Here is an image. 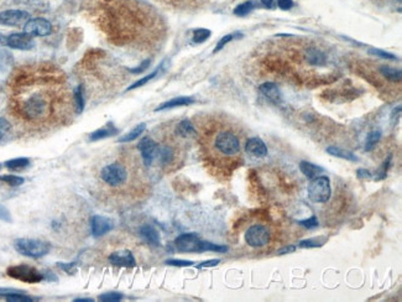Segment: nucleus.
<instances>
[{
    "label": "nucleus",
    "instance_id": "obj_1",
    "mask_svg": "<svg viewBox=\"0 0 402 302\" xmlns=\"http://www.w3.org/2000/svg\"><path fill=\"white\" fill-rule=\"evenodd\" d=\"M51 112V99L42 92L30 94L20 104V113L27 120L40 122L49 117Z\"/></svg>",
    "mask_w": 402,
    "mask_h": 302
},
{
    "label": "nucleus",
    "instance_id": "obj_2",
    "mask_svg": "<svg viewBox=\"0 0 402 302\" xmlns=\"http://www.w3.org/2000/svg\"><path fill=\"white\" fill-rule=\"evenodd\" d=\"M213 150L220 156L233 158L240 153V139L230 130H220L213 138Z\"/></svg>",
    "mask_w": 402,
    "mask_h": 302
},
{
    "label": "nucleus",
    "instance_id": "obj_3",
    "mask_svg": "<svg viewBox=\"0 0 402 302\" xmlns=\"http://www.w3.org/2000/svg\"><path fill=\"white\" fill-rule=\"evenodd\" d=\"M14 248L20 255L26 258L38 259L47 255L51 250L50 243L41 239H31V238H19L14 242Z\"/></svg>",
    "mask_w": 402,
    "mask_h": 302
},
{
    "label": "nucleus",
    "instance_id": "obj_4",
    "mask_svg": "<svg viewBox=\"0 0 402 302\" xmlns=\"http://www.w3.org/2000/svg\"><path fill=\"white\" fill-rule=\"evenodd\" d=\"M101 180L109 187H122L128 181V170L119 162L109 163L102 169Z\"/></svg>",
    "mask_w": 402,
    "mask_h": 302
},
{
    "label": "nucleus",
    "instance_id": "obj_5",
    "mask_svg": "<svg viewBox=\"0 0 402 302\" xmlns=\"http://www.w3.org/2000/svg\"><path fill=\"white\" fill-rule=\"evenodd\" d=\"M308 197L315 203H324L332 196L331 180L327 176H318L311 181L307 188Z\"/></svg>",
    "mask_w": 402,
    "mask_h": 302
},
{
    "label": "nucleus",
    "instance_id": "obj_6",
    "mask_svg": "<svg viewBox=\"0 0 402 302\" xmlns=\"http://www.w3.org/2000/svg\"><path fill=\"white\" fill-rule=\"evenodd\" d=\"M6 275L15 280L22 281L27 284H37L44 280V272L38 271L36 267L30 266V265H14L9 266L6 269Z\"/></svg>",
    "mask_w": 402,
    "mask_h": 302
},
{
    "label": "nucleus",
    "instance_id": "obj_7",
    "mask_svg": "<svg viewBox=\"0 0 402 302\" xmlns=\"http://www.w3.org/2000/svg\"><path fill=\"white\" fill-rule=\"evenodd\" d=\"M245 240H246L247 245H250L253 248L265 247L270 240L269 229L267 227L261 226V224L251 226L245 233Z\"/></svg>",
    "mask_w": 402,
    "mask_h": 302
},
{
    "label": "nucleus",
    "instance_id": "obj_8",
    "mask_svg": "<svg viewBox=\"0 0 402 302\" xmlns=\"http://www.w3.org/2000/svg\"><path fill=\"white\" fill-rule=\"evenodd\" d=\"M24 33L30 36L44 37L52 33V24L45 18H34L29 19L24 25Z\"/></svg>",
    "mask_w": 402,
    "mask_h": 302
},
{
    "label": "nucleus",
    "instance_id": "obj_9",
    "mask_svg": "<svg viewBox=\"0 0 402 302\" xmlns=\"http://www.w3.org/2000/svg\"><path fill=\"white\" fill-rule=\"evenodd\" d=\"M158 147H160L158 142H156L155 140L149 138V136L142 138L138 144V149L140 151V154H141V159L146 167L151 166L154 161L157 159Z\"/></svg>",
    "mask_w": 402,
    "mask_h": 302
},
{
    "label": "nucleus",
    "instance_id": "obj_10",
    "mask_svg": "<svg viewBox=\"0 0 402 302\" xmlns=\"http://www.w3.org/2000/svg\"><path fill=\"white\" fill-rule=\"evenodd\" d=\"M201 242L196 233H185L175 239V245L182 253H201Z\"/></svg>",
    "mask_w": 402,
    "mask_h": 302
},
{
    "label": "nucleus",
    "instance_id": "obj_11",
    "mask_svg": "<svg viewBox=\"0 0 402 302\" xmlns=\"http://www.w3.org/2000/svg\"><path fill=\"white\" fill-rule=\"evenodd\" d=\"M30 19V14L19 9H9L0 11V25L3 26H19Z\"/></svg>",
    "mask_w": 402,
    "mask_h": 302
},
{
    "label": "nucleus",
    "instance_id": "obj_12",
    "mask_svg": "<svg viewBox=\"0 0 402 302\" xmlns=\"http://www.w3.org/2000/svg\"><path fill=\"white\" fill-rule=\"evenodd\" d=\"M6 46L13 50L20 51H29L35 46L33 36L27 35L26 33H17L6 36Z\"/></svg>",
    "mask_w": 402,
    "mask_h": 302
},
{
    "label": "nucleus",
    "instance_id": "obj_13",
    "mask_svg": "<svg viewBox=\"0 0 402 302\" xmlns=\"http://www.w3.org/2000/svg\"><path fill=\"white\" fill-rule=\"evenodd\" d=\"M113 228H114V222L110 218L103 217V215H93L90 219V229L94 238H101L108 234Z\"/></svg>",
    "mask_w": 402,
    "mask_h": 302
},
{
    "label": "nucleus",
    "instance_id": "obj_14",
    "mask_svg": "<svg viewBox=\"0 0 402 302\" xmlns=\"http://www.w3.org/2000/svg\"><path fill=\"white\" fill-rule=\"evenodd\" d=\"M109 262L113 266L117 267H128V269H131V267L136 266V260L134 258L133 253L130 250H118L114 251L113 254H110L109 256Z\"/></svg>",
    "mask_w": 402,
    "mask_h": 302
},
{
    "label": "nucleus",
    "instance_id": "obj_15",
    "mask_svg": "<svg viewBox=\"0 0 402 302\" xmlns=\"http://www.w3.org/2000/svg\"><path fill=\"white\" fill-rule=\"evenodd\" d=\"M245 151L256 159H264L267 155V146L260 138H250L245 142Z\"/></svg>",
    "mask_w": 402,
    "mask_h": 302
},
{
    "label": "nucleus",
    "instance_id": "obj_16",
    "mask_svg": "<svg viewBox=\"0 0 402 302\" xmlns=\"http://www.w3.org/2000/svg\"><path fill=\"white\" fill-rule=\"evenodd\" d=\"M194 102L196 101H194V98H192V97H185V95H182V97H176V98H172L169 99V101L163 102V103L160 104L155 110L156 112H161V110H166V109H174L178 108V107H187L193 104Z\"/></svg>",
    "mask_w": 402,
    "mask_h": 302
},
{
    "label": "nucleus",
    "instance_id": "obj_17",
    "mask_svg": "<svg viewBox=\"0 0 402 302\" xmlns=\"http://www.w3.org/2000/svg\"><path fill=\"white\" fill-rule=\"evenodd\" d=\"M140 237L147 243V244L152 245V247H158L161 244V237L157 229L154 228L152 226H142L139 231Z\"/></svg>",
    "mask_w": 402,
    "mask_h": 302
},
{
    "label": "nucleus",
    "instance_id": "obj_18",
    "mask_svg": "<svg viewBox=\"0 0 402 302\" xmlns=\"http://www.w3.org/2000/svg\"><path fill=\"white\" fill-rule=\"evenodd\" d=\"M259 90L264 97H266L267 99H270L271 102H277L281 101V92L280 88L277 87V85L272 83V82H265L262 85L259 87Z\"/></svg>",
    "mask_w": 402,
    "mask_h": 302
},
{
    "label": "nucleus",
    "instance_id": "obj_19",
    "mask_svg": "<svg viewBox=\"0 0 402 302\" xmlns=\"http://www.w3.org/2000/svg\"><path fill=\"white\" fill-rule=\"evenodd\" d=\"M197 134L196 128L193 126V124L191 123V120L183 119L177 124L176 126V135L181 139H190L192 136H194Z\"/></svg>",
    "mask_w": 402,
    "mask_h": 302
},
{
    "label": "nucleus",
    "instance_id": "obj_20",
    "mask_svg": "<svg viewBox=\"0 0 402 302\" xmlns=\"http://www.w3.org/2000/svg\"><path fill=\"white\" fill-rule=\"evenodd\" d=\"M118 129L113 125L112 123H108L105 126L98 129V130L93 131L89 135L90 142H98V140L106 139V138H112V136L117 135Z\"/></svg>",
    "mask_w": 402,
    "mask_h": 302
},
{
    "label": "nucleus",
    "instance_id": "obj_21",
    "mask_svg": "<svg viewBox=\"0 0 402 302\" xmlns=\"http://www.w3.org/2000/svg\"><path fill=\"white\" fill-rule=\"evenodd\" d=\"M175 156H176V154H175L174 147L170 146V145H163V146L160 145V147H158L157 159L162 166H169V165H171L175 161Z\"/></svg>",
    "mask_w": 402,
    "mask_h": 302
},
{
    "label": "nucleus",
    "instance_id": "obj_22",
    "mask_svg": "<svg viewBox=\"0 0 402 302\" xmlns=\"http://www.w3.org/2000/svg\"><path fill=\"white\" fill-rule=\"evenodd\" d=\"M299 170H301L302 174L307 177V178H310V180H313V178L318 177L323 172L322 167L317 166V165H315V163L312 162H308V161H301V162H299Z\"/></svg>",
    "mask_w": 402,
    "mask_h": 302
},
{
    "label": "nucleus",
    "instance_id": "obj_23",
    "mask_svg": "<svg viewBox=\"0 0 402 302\" xmlns=\"http://www.w3.org/2000/svg\"><path fill=\"white\" fill-rule=\"evenodd\" d=\"M327 153H328L329 155L334 156V158L343 159V160L353 161V162L358 161V158H356L355 154H353L351 151H349V150L340 149V147H337V146L327 147Z\"/></svg>",
    "mask_w": 402,
    "mask_h": 302
},
{
    "label": "nucleus",
    "instance_id": "obj_24",
    "mask_svg": "<svg viewBox=\"0 0 402 302\" xmlns=\"http://www.w3.org/2000/svg\"><path fill=\"white\" fill-rule=\"evenodd\" d=\"M4 166L10 171H21V170L26 169L27 166H30V160L27 158L11 159V160L5 161Z\"/></svg>",
    "mask_w": 402,
    "mask_h": 302
},
{
    "label": "nucleus",
    "instance_id": "obj_25",
    "mask_svg": "<svg viewBox=\"0 0 402 302\" xmlns=\"http://www.w3.org/2000/svg\"><path fill=\"white\" fill-rule=\"evenodd\" d=\"M145 129H146V124L145 123H140V124H138V125L135 126V128L131 129L130 131H129L128 134H125L124 136H122L118 142H133V140L138 139L139 136L141 135L142 133L145 131Z\"/></svg>",
    "mask_w": 402,
    "mask_h": 302
},
{
    "label": "nucleus",
    "instance_id": "obj_26",
    "mask_svg": "<svg viewBox=\"0 0 402 302\" xmlns=\"http://www.w3.org/2000/svg\"><path fill=\"white\" fill-rule=\"evenodd\" d=\"M380 72L386 79L391 82H400L402 78V72L399 68H392L389 66H381Z\"/></svg>",
    "mask_w": 402,
    "mask_h": 302
},
{
    "label": "nucleus",
    "instance_id": "obj_27",
    "mask_svg": "<svg viewBox=\"0 0 402 302\" xmlns=\"http://www.w3.org/2000/svg\"><path fill=\"white\" fill-rule=\"evenodd\" d=\"M307 61L311 65L322 66L326 62V56L322 51L317 49H310L307 51Z\"/></svg>",
    "mask_w": 402,
    "mask_h": 302
},
{
    "label": "nucleus",
    "instance_id": "obj_28",
    "mask_svg": "<svg viewBox=\"0 0 402 302\" xmlns=\"http://www.w3.org/2000/svg\"><path fill=\"white\" fill-rule=\"evenodd\" d=\"M327 238L326 237H318L312 238V239H304L299 242V248L303 249H312V248H321L326 244Z\"/></svg>",
    "mask_w": 402,
    "mask_h": 302
},
{
    "label": "nucleus",
    "instance_id": "obj_29",
    "mask_svg": "<svg viewBox=\"0 0 402 302\" xmlns=\"http://www.w3.org/2000/svg\"><path fill=\"white\" fill-rule=\"evenodd\" d=\"M203 251H215V253H227L228 251V247L226 245H218L213 244L207 240H202L201 242V253Z\"/></svg>",
    "mask_w": 402,
    "mask_h": 302
},
{
    "label": "nucleus",
    "instance_id": "obj_30",
    "mask_svg": "<svg viewBox=\"0 0 402 302\" xmlns=\"http://www.w3.org/2000/svg\"><path fill=\"white\" fill-rule=\"evenodd\" d=\"M85 95H83V87L82 86H78L74 90V107H76L77 113H82L83 109H85Z\"/></svg>",
    "mask_w": 402,
    "mask_h": 302
},
{
    "label": "nucleus",
    "instance_id": "obj_31",
    "mask_svg": "<svg viewBox=\"0 0 402 302\" xmlns=\"http://www.w3.org/2000/svg\"><path fill=\"white\" fill-rule=\"evenodd\" d=\"M381 139V131L380 130H374L371 133H369V135L367 136V142H365V150L367 151H371L374 147L378 145V142H380Z\"/></svg>",
    "mask_w": 402,
    "mask_h": 302
},
{
    "label": "nucleus",
    "instance_id": "obj_32",
    "mask_svg": "<svg viewBox=\"0 0 402 302\" xmlns=\"http://www.w3.org/2000/svg\"><path fill=\"white\" fill-rule=\"evenodd\" d=\"M210 35L212 33L208 29H196V30H193L192 40L194 44H203L210 37Z\"/></svg>",
    "mask_w": 402,
    "mask_h": 302
},
{
    "label": "nucleus",
    "instance_id": "obj_33",
    "mask_svg": "<svg viewBox=\"0 0 402 302\" xmlns=\"http://www.w3.org/2000/svg\"><path fill=\"white\" fill-rule=\"evenodd\" d=\"M160 70H161V67L156 68L155 71L151 72V73H150V74H147V76L142 77V78H140V79H138V81H136V82H134V83L130 86V87H128V89H126V90H133V89H136V88H140V87H142V86H145V85H146V83H149V82L151 81V79H154L156 76H157L158 72H160Z\"/></svg>",
    "mask_w": 402,
    "mask_h": 302
},
{
    "label": "nucleus",
    "instance_id": "obj_34",
    "mask_svg": "<svg viewBox=\"0 0 402 302\" xmlns=\"http://www.w3.org/2000/svg\"><path fill=\"white\" fill-rule=\"evenodd\" d=\"M255 6V1L249 0V1H245V3L238 5L237 8H235V10H234V14H235L237 17H245L247 14H250Z\"/></svg>",
    "mask_w": 402,
    "mask_h": 302
},
{
    "label": "nucleus",
    "instance_id": "obj_35",
    "mask_svg": "<svg viewBox=\"0 0 402 302\" xmlns=\"http://www.w3.org/2000/svg\"><path fill=\"white\" fill-rule=\"evenodd\" d=\"M0 181H3L11 187H19L25 182L22 177L15 176V175H3V176H0Z\"/></svg>",
    "mask_w": 402,
    "mask_h": 302
},
{
    "label": "nucleus",
    "instance_id": "obj_36",
    "mask_svg": "<svg viewBox=\"0 0 402 302\" xmlns=\"http://www.w3.org/2000/svg\"><path fill=\"white\" fill-rule=\"evenodd\" d=\"M4 297H5L6 301H10V302H33V301H35V300H36V299H34V297H31V296L24 295L21 291L5 295Z\"/></svg>",
    "mask_w": 402,
    "mask_h": 302
},
{
    "label": "nucleus",
    "instance_id": "obj_37",
    "mask_svg": "<svg viewBox=\"0 0 402 302\" xmlns=\"http://www.w3.org/2000/svg\"><path fill=\"white\" fill-rule=\"evenodd\" d=\"M11 133V124L5 119L0 118V142H3L10 135Z\"/></svg>",
    "mask_w": 402,
    "mask_h": 302
},
{
    "label": "nucleus",
    "instance_id": "obj_38",
    "mask_svg": "<svg viewBox=\"0 0 402 302\" xmlns=\"http://www.w3.org/2000/svg\"><path fill=\"white\" fill-rule=\"evenodd\" d=\"M122 294H120V292H115V291H110V292H105V294H102L101 296H99V301L102 302H119L122 300Z\"/></svg>",
    "mask_w": 402,
    "mask_h": 302
},
{
    "label": "nucleus",
    "instance_id": "obj_39",
    "mask_svg": "<svg viewBox=\"0 0 402 302\" xmlns=\"http://www.w3.org/2000/svg\"><path fill=\"white\" fill-rule=\"evenodd\" d=\"M238 36H242V35H238V34H229V35L223 36V37H222L219 41H218L217 46H215L214 51H213V52H214V53H215V52L220 51V50H223L224 47H226L227 44H229L230 41H233L234 38L238 37Z\"/></svg>",
    "mask_w": 402,
    "mask_h": 302
},
{
    "label": "nucleus",
    "instance_id": "obj_40",
    "mask_svg": "<svg viewBox=\"0 0 402 302\" xmlns=\"http://www.w3.org/2000/svg\"><path fill=\"white\" fill-rule=\"evenodd\" d=\"M165 264L175 267H187L192 266L193 262H191V260H182V259H169V260H166Z\"/></svg>",
    "mask_w": 402,
    "mask_h": 302
},
{
    "label": "nucleus",
    "instance_id": "obj_41",
    "mask_svg": "<svg viewBox=\"0 0 402 302\" xmlns=\"http://www.w3.org/2000/svg\"><path fill=\"white\" fill-rule=\"evenodd\" d=\"M58 267H60L61 270H63L65 272H67L68 275H74L77 271V263L73 262V263H61L58 262L57 264Z\"/></svg>",
    "mask_w": 402,
    "mask_h": 302
},
{
    "label": "nucleus",
    "instance_id": "obj_42",
    "mask_svg": "<svg viewBox=\"0 0 402 302\" xmlns=\"http://www.w3.org/2000/svg\"><path fill=\"white\" fill-rule=\"evenodd\" d=\"M370 53L374 54V56H376V57L384 58V60H396V56H395V54L390 53V52L384 51V50L371 49V50H370Z\"/></svg>",
    "mask_w": 402,
    "mask_h": 302
},
{
    "label": "nucleus",
    "instance_id": "obj_43",
    "mask_svg": "<svg viewBox=\"0 0 402 302\" xmlns=\"http://www.w3.org/2000/svg\"><path fill=\"white\" fill-rule=\"evenodd\" d=\"M390 163H391V155L387 158V160L384 162V165L381 166L380 171L378 172V174L375 175V180H384L386 177V175H387V171H389V167H390Z\"/></svg>",
    "mask_w": 402,
    "mask_h": 302
},
{
    "label": "nucleus",
    "instance_id": "obj_44",
    "mask_svg": "<svg viewBox=\"0 0 402 302\" xmlns=\"http://www.w3.org/2000/svg\"><path fill=\"white\" fill-rule=\"evenodd\" d=\"M298 224L304 227V228L313 229L315 228V227H318V219L315 215H312V217L307 218V219H304V221H298Z\"/></svg>",
    "mask_w": 402,
    "mask_h": 302
},
{
    "label": "nucleus",
    "instance_id": "obj_45",
    "mask_svg": "<svg viewBox=\"0 0 402 302\" xmlns=\"http://www.w3.org/2000/svg\"><path fill=\"white\" fill-rule=\"evenodd\" d=\"M0 221H4L6 223H11L13 222V217H11L10 212L6 207L0 204Z\"/></svg>",
    "mask_w": 402,
    "mask_h": 302
},
{
    "label": "nucleus",
    "instance_id": "obj_46",
    "mask_svg": "<svg viewBox=\"0 0 402 302\" xmlns=\"http://www.w3.org/2000/svg\"><path fill=\"white\" fill-rule=\"evenodd\" d=\"M220 263L219 259H212V260H206L202 262L201 264L197 265V269H207V267H214Z\"/></svg>",
    "mask_w": 402,
    "mask_h": 302
},
{
    "label": "nucleus",
    "instance_id": "obj_47",
    "mask_svg": "<svg viewBox=\"0 0 402 302\" xmlns=\"http://www.w3.org/2000/svg\"><path fill=\"white\" fill-rule=\"evenodd\" d=\"M150 63H151V61H150V60H145L144 62H141V65L138 66V67H136V68H131V70H129V71H130L131 73H135V74L141 73V72H144L145 70H147V68H149Z\"/></svg>",
    "mask_w": 402,
    "mask_h": 302
},
{
    "label": "nucleus",
    "instance_id": "obj_48",
    "mask_svg": "<svg viewBox=\"0 0 402 302\" xmlns=\"http://www.w3.org/2000/svg\"><path fill=\"white\" fill-rule=\"evenodd\" d=\"M277 6L281 10H290L294 6V1L292 0H277Z\"/></svg>",
    "mask_w": 402,
    "mask_h": 302
},
{
    "label": "nucleus",
    "instance_id": "obj_49",
    "mask_svg": "<svg viewBox=\"0 0 402 302\" xmlns=\"http://www.w3.org/2000/svg\"><path fill=\"white\" fill-rule=\"evenodd\" d=\"M296 250V247L295 245H287V247H283L280 250H277V254L279 255H285V254H291Z\"/></svg>",
    "mask_w": 402,
    "mask_h": 302
},
{
    "label": "nucleus",
    "instance_id": "obj_50",
    "mask_svg": "<svg viewBox=\"0 0 402 302\" xmlns=\"http://www.w3.org/2000/svg\"><path fill=\"white\" fill-rule=\"evenodd\" d=\"M356 175H358L359 178H362V180H364V178H370V177L372 176V175L370 174V171H367V170L365 169H359L358 171H356Z\"/></svg>",
    "mask_w": 402,
    "mask_h": 302
},
{
    "label": "nucleus",
    "instance_id": "obj_51",
    "mask_svg": "<svg viewBox=\"0 0 402 302\" xmlns=\"http://www.w3.org/2000/svg\"><path fill=\"white\" fill-rule=\"evenodd\" d=\"M260 1H261V4L265 6V8H267V9L274 8L275 0H260Z\"/></svg>",
    "mask_w": 402,
    "mask_h": 302
},
{
    "label": "nucleus",
    "instance_id": "obj_52",
    "mask_svg": "<svg viewBox=\"0 0 402 302\" xmlns=\"http://www.w3.org/2000/svg\"><path fill=\"white\" fill-rule=\"evenodd\" d=\"M0 46H6V36L0 34Z\"/></svg>",
    "mask_w": 402,
    "mask_h": 302
},
{
    "label": "nucleus",
    "instance_id": "obj_53",
    "mask_svg": "<svg viewBox=\"0 0 402 302\" xmlns=\"http://www.w3.org/2000/svg\"><path fill=\"white\" fill-rule=\"evenodd\" d=\"M74 302H93L94 300L93 299H74Z\"/></svg>",
    "mask_w": 402,
    "mask_h": 302
},
{
    "label": "nucleus",
    "instance_id": "obj_54",
    "mask_svg": "<svg viewBox=\"0 0 402 302\" xmlns=\"http://www.w3.org/2000/svg\"><path fill=\"white\" fill-rule=\"evenodd\" d=\"M0 170H1V163H0Z\"/></svg>",
    "mask_w": 402,
    "mask_h": 302
},
{
    "label": "nucleus",
    "instance_id": "obj_55",
    "mask_svg": "<svg viewBox=\"0 0 402 302\" xmlns=\"http://www.w3.org/2000/svg\"><path fill=\"white\" fill-rule=\"evenodd\" d=\"M399 1H401V0H399Z\"/></svg>",
    "mask_w": 402,
    "mask_h": 302
}]
</instances>
